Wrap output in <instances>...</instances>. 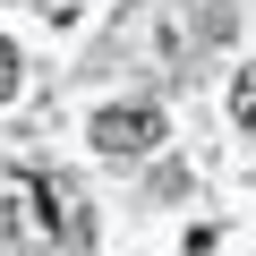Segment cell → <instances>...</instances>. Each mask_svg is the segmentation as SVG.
<instances>
[{
    "label": "cell",
    "mask_w": 256,
    "mask_h": 256,
    "mask_svg": "<svg viewBox=\"0 0 256 256\" xmlns=\"http://www.w3.org/2000/svg\"><path fill=\"white\" fill-rule=\"evenodd\" d=\"M52 205V180H26V171H0V230H18V239H60V214Z\"/></svg>",
    "instance_id": "6da1fadb"
},
{
    "label": "cell",
    "mask_w": 256,
    "mask_h": 256,
    "mask_svg": "<svg viewBox=\"0 0 256 256\" xmlns=\"http://www.w3.org/2000/svg\"><path fill=\"white\" fill-rule=\"evenodd\" d=\"M94 146L120 154V162H128V154H154V146H162V111H154V102H120V111H102V120H94Z\"/></svg>",
    "instance_id": "7a4b0ae2"
},
{
    "label": "cell",
    "mask_w": 256,
    "mask_h": 256,
    "mask_svg": "<svg viewBox=\"0 0 256 256\" xmlns=\"http://www.w3.org/2000/svg\"><path fill=\"white\" fill-rule=\"evenodd\" d=\"M230 111H239V128H256V68H248V77L230 86Z\"/></svg>",
    "instance_id": "3957f363"
},
{
    "label": "cell",
    "mask_w": 256,
    "mask_h": 256,
    "mask_svg": "<svg viewBox=\"0 0 256 256\" xmlns=\"http://www.w3.org/2000/svg\"><path fill=\"white\" fill-rule=\"evenodd\" d=\"M9 94H18V43L0 34V102H9Z\"/></svg>",
    "instance_id": "277c9868"
}]
</instances>
